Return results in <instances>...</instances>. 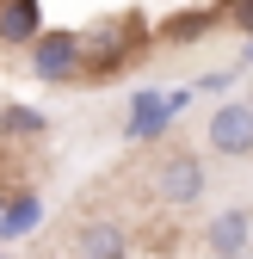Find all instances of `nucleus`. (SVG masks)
<instances>
[{
    "instance_id": "f03ea898",
    "label": "nucleus",
    "mask_w": 253,
    "mask_h": 259,
    "mask_svg": "<svg viewBox=\"0 0 253 259\" xmlns=\"http://www.w3.org/2000/svg\"><path fill=\"white\" fill-rule=\"evenodd\" d=\"M154 191H161V204L192 210V204L204 198V160H198V154H185V148L161 154V160H154Z\"/></svg>"
},
{
    "instance_id": "0eeeda50",
    "label": "nucleus",
    "mask_w": 253,
    "mask_h": 259,
    "mask_svg": "<svg viewBox=\"0 0 253 259\" xmlns=\"http://www.w3.org/2000/svg\"><path fill=\"white\" fill-rule=\"evenodd\" d=\"M37 31H44V7H37V0H0V44L31 50Z\"/></svg>"
},
{
    "instance_id": "4468645a",
    "label": "nucleus",
    "mask_w": 253,
    "mask_h": 259,
    "mask_svg": "<svg viewBox=\"0 0 253 259\" xmlns=\"http://www.w3.org/2000/svg\"><path fill=\"white\" fill-rule=\"evenodd\" d=\"M241 62H253V37H247V50H241Z\"/></svg>"
},
{
    "instance_id": "7ed1b4c3",
    "label": "nucleus",
    "mask_w": 253,
    "mask_h": 259,
    "mask_svg": "<svg viewBox=\"0 0 253 259\" xmlns=\"http://www.w3.org/2000/svg\"><path fill=\"white\" fill-rule=\"evenodd\" d=\"M80 68H87V56H80L74 31H37L31 37V74L37 80H74Z\"/></svg>"
},
{
    "instance_id": "39448f33",
    "label": "nucleus",
    "mask_w": 253,
    "mask_h": 259,
    "mask_svg": "<svg viewBox=\"0 0 253 259\" xmlns=\"http://www.w3.org/2000/svg\"><path fill=\"white\" fill-rule=\"evenodd\" d=\"M210 148L216 154H253V105H216L210 111Z\"/></svg>"
},
{
    "instance_id": "f257e3e1",
    "label": "nucleus",
    "mask_w": 253,
    "mask_h": 259,
    "mask_svg": "<svg viewBox=\"0 0 253 259\" xmlns=\"http://www.w3.org/2000/svg\"><path fill=\"white\" fill-rule=\"evenodd\" d=\"M136 50H142V13H111V19H99V25L80 37V56H87V68H93V74L130 68Z\"/></svg>"
},
{
    "instance_id": "6e6552de",
    "label": "nucleus",
    "mask_w": 253,
    "mask_h": 259,
    "mask_svg": "<svg viewBox=\"0 0 253 259\" xmlns=\"http://www.w3.org/2000/svg\"><path fill=\"white\" fill-rule=\"evenodd\" d=\"M44 222V198L37 191H7V204H0V241H19Z\"/></svg>"
},
{
    "instance_id": "ddd939ff",
    "label": "nucleus",
    "mask_w": 253,
    "mask_h": 259,
    "mask_svg": "<svg viewBox=\"0 0 253 259\" xmlns=\"http://www.w3.org/2000/svg\"><path fill=\"white\" fill-rule=\"evenodd\" d=\"M210 259H253V253H247V247H241V253H210Z\"/></svg>"
},
{
    "instance_id": "1a4fd4ad",
    "label": "nucleus",
    "mask_w": 253,
    "mask_h": 259,
    "mask_svg": "<svg viewBox=\"0 0 253 259\" xmlns=\"http://www.w3.org/2000/svg\"><path fill=\"white\" fill-rule=\"evenodd\" d=\"M247 235H253V210H223V216H210V229H204L210 253H241Z\"/></svg>"
},
{
    "instance_id": "423d86ee",
    "label": "nucleus",
    "mask_w": 253,
    "mask_h": 259,
    "mask_svg": "<svg viewBox=\"0 0 253 259\" xmlns=\"http://www.w3.org/2000/svg\"><path fill=\"white\" fill-rule=\"evenodd\" d=\"M74 259H130L123 222H87V229L74 235Z\"/></svg>"
},
{
    "instance_id": "9b49d317",
    "label": "nucleus",
    "mask_w": 253,
    "mask_h": 259,
    "mask_svg": "<svg viewBox=\"0 0 253 259\" xmlns=\"http://www.w3.org/2000/svg\"><path fill=\"white\" fill-rule=\"evenodd\" d=\"M216 19H223V7H216V13H185V19H167V25H161V37H167V44H192V37H204Z\"/></svg>"
},
{
    "instance_id": "f8f14e48",
    "label": "nucleus",
    "mask_w": 253,
    "mask_h": 259,
    "mask_svg": "<svg viewBox=\"0 0 253 259\" xmlns=\"http://www.w3.org/2000/svg\"><path fill=\"white\" fill-rule=\"evenodd\" d=\"M223 19H235V25H247V31H253V0H235V7H223Z\"/></svg>"
},
{
    "instance_id": "9d476101",
    "label": "nucleus",
    "mask_w": 253,
    "mask_h": 259,
    "mask_svg": "<svg viewBox=\"0 0 253 259\" xmlns=\"http://www.w3.org/2000/svg\"><path fill=\"white\" fill-rule=\"evenodd\" d=\"M44 111L37 105H0V136H44Z\"/></svg>"
},
{
    "instance_id": "20e7f679",
    "label": "nucleus",
    "mask_w": 253,
    "mask_h": 259,
    "mask_svg": "<svg viewBox=\"0 0 253 259\" xmlns=\"http://www.w3.org/2000/svg\"><path fill=\"white\" fill-rule=\"evenodd\" d=\"M185 99H192V93H136V99H130V117H123V136H130V142H154V136H161V130L185 111Z\"/></svg>"
}]
</instances>
